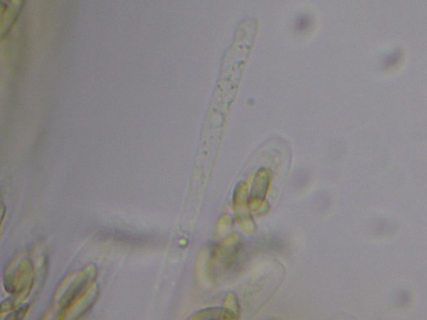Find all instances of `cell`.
Returning <instances> with one entry per match:
<instances>
[{
	"instance_id": "1",
	"label": "cell",
	"mask_w": 427,
	"mask_h": 320,
	"mask_svg": "<svg viewBox=\"0 0 427 320\" xmlns=\"http://www.w3.org/2000/svg\"><path fill=\"white\" fill-rule=\"evenodd\" d=\"M400 50H395L394 53L388 55V56L386 57L385 60H384V66H385L386 68L393 67V66H394L399 60H400Z\"/></svg>"
},
{
	"instance_id": "2",
	"label": "cell",
	"mask_w": 427,
	"mask_h": 320,
	"mask_svg": "<svg viewBox=\"0 0 427 320\" xmlns=\"http://www.w3.org/2000/svg\"><path fill=\"white\" fill-rule=\"evenodd\" d=\"M311 20L309 19L308 15H300V17L297 18L296 21V29L299 31V32H303V31L306 30L308 27L311 26Z\"/></svg>"
},
{
	"instance_id": "3",
	"label": "cell",
	"mask_w": 427,
	"mask_h": 320,
	"mask_svg": "<svg viewBox=\"0 0 427 320\" xmlns=\"http://www.w3.org/2000/svg\"><path fill=\"white\" fill-rule=\"evenodd\" d=\"M29 307L23 306L8 315L5 320H22L25 317Z\"/></svg>"
}]
</instances>
